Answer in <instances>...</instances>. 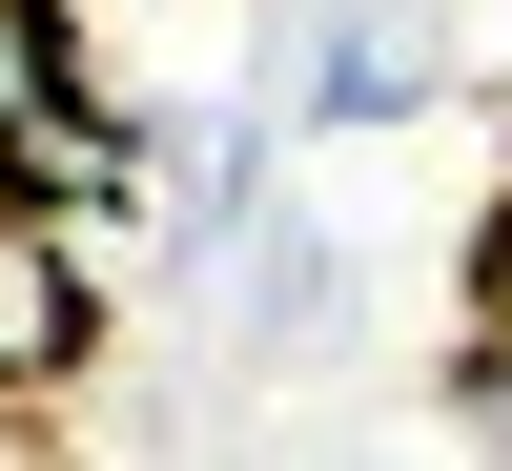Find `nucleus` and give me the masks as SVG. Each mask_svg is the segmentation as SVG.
Here are the masks:
<instances>
[{
    "label": "nucleus",
    "instance_id": "obj_1",
    "mask_svg": "<svg viewBox=\"0 0 512 471\" xmlns=\"http://www.w3.org/2000/svg\"><path fill=\"white\" fill-rule=\"evenodd\" d=\"M82 369H103V267H82V226L0 205V410H62Z\"/></svg>",
    "mask_w": 512,
    "mask_h": 471
},
{
    "label": "nucleus",
    "instance_id": "obj_2",
    "mask_svg": "<svg viewBox=\"0 0 512 471\" xmlns=\"http://www.w3.org/2000/svg\"><path fill=\"white\" fill-rule=\"evenodd\" d=\"M410 103H451L431 0H328V41H308V123L349 144V123H410Z\"/></svg>",
    "mask_w": 512,
    "mask_h": 471
},
{
    "label": "nucleus",
    "instance_id": "obj_3",
    "mask_svg": "<svg viewBox=\"0 0 512 471\" xmlns=\"http://www.w3.org/2000/svg\"><path fill=\"white\" fill-rule=\"evenodd\" d=\"M246 349H267V369H328V349H349V246L246 226Z\"/></svg>",
    "mask_w": 512,
    "mask_h": 471
},
{
    "label": "nucleus",
    "instance_id": "obj_4",
    "mask_svg": "<svg viewBox=\"0 0 512 471\" xmlns=\"http://www.w3.org/2000/svg\"><path fill=\"white\" fill-rule=\"evenodd\" d=\"M82 0H0V123H41V103H82Z\"/></svg>",
    "mask_w": 512,
    "mask_h": 471
},
{
    "label": "nucleus",
    "instance_id": "obj_5",
    "mask_svg": "<svg viewBox=\"0 0 512 471\" xmlns=\"http://www.w3.org/2000/svg\"><path fill=\"white\" fill-rule=\"evenodd\" d=\"M451 410H472V431L512 451V328H472V349H451Z\"/></svg>",
    "mask_w": 512,
    "mask_h": 471
},
{
    "label": "nucleus",
    "instance_id": "obj_6",
    "mask_svg": "<svg viewBox=\"0 0 512 471\" xmlns=\"http://www.w3.org/2000/svg\"><path fill=\"white\" fill-rule=\"evenodd\" d=\"M0 471H21V410H0Z\"/></svg>",
    "mask_w": 512,
    "mask_h": 471
}]
</instances>
